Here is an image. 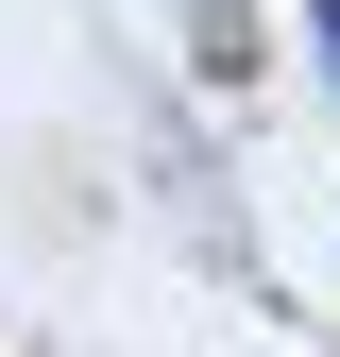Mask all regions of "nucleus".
Wrapping results in <instances>:
<instances>
[{"label":"nucleus","mask_w":340,"mask_h":357,"mask_svg":"<svg viewBox=\"0 0 340 357\" xmlns=\"http://www.w3.org/2000/svg\"><path fill=\"white\" fill-rule=\"evenodd\" d=\"M170 17H187V52H204V68H222V85L255 68V0H170Z\"/></svg>","instance_id":"f257e3e1"},{"label":"nucleus","mask_w":340,"mask_h":357,"mask_svg":"<svg viewBox=\"0 0 340 357\" xmlns=\"http://www.w3.org/2000/svg\"><path fill=\"white\" fill-rule=\"evenodd\" d=\"M307 52H323V85H340V0H307Z\"/></svg>","instance_id":"f03ea898"}]
</instances>
